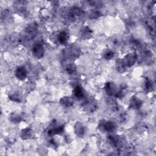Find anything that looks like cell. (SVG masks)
Wrapping results in <instances>:
<instances>
[{
  "mask_svg": "<svg viewBox=\"0 0 156 156\" xmlns=\"http://www.w3.org/2000/svg\"><path fill=\"white\" fill-rule=\"evenodd\" d=\"M93 31L88 26H84L80 31V35L82 38L84 40L90 39L93 35Z\"/></svg>",
  "mask_w": 156,
  "mask_h": 156,
  "instance_id": "obj_11",
  "label": "cell"
},
{
  "mask_svg": "<svg viewBox=\"0 0 156 156\" xmlns=\"http://www.w3.org/2000/svg\"><path fill=\"white\" fill-rule=\"evenodd\" d=\"M15 77L19 80L23 81L26 79L27 76V72L26 68L24 66H17L14 71Z\"/></svg>",
  "mask_w": 156,
  "mask_h": 156,
  "instance_id": "obj_5",
  "label": "cell"
},
{
  "mask_svg": "<svg viewBox=\"0 0 156 156\" xmlns=\"http://www.w3.org/2000/svg\"><path fill=\"white\" fill-rule=\"evenodd\" d=\"M68 39V34L65 31H62L59 32L56 36V40L60 44H66Z\"/></svg>",
  "mask_w": 156,
  "mask_h": 156,
  "instance_id": "obj_12",
  "label": "cell"
},
{
  "mask_svg": "<svg viewBox=\"0 0 156 156\" xmlns=\"http://www.w3.org/2000/svg\"><path fill=\"white\" fill-rule=\"evenodd\" d=\"M115 56V53L110 49H107L104 53V58L105 60H111Z\"/></svg>",
  "mask_w": 156,
  "mask_h": 156,
  "instance_id": "obj_21",
  "label": "cell"
},
{
  "mask_svg": "<svg viewBox=\"0 0 156 156\" xmlns=\"http://www.w3.org/2000/svg\"><path fill=\"white\" fill-rule=\"evenodd\" d=\"M137 54L136 53V52H132L126 54L122 59V61L126 68H130L135 65V63L137 61Z\"/></svg>",
  "mask_w": 156,
  "mask_h": 156,
  "instance_id": "obj_2",
  "label": "cell"
},
{
  "mask_svg": "<svg viewBox=\"0 0 156 156\" xmlns=\"http://www.w3.org/2000/svg\"><path fill=\"white\" fill-rule=\"evenodd\" d=\"M52 125L51 128L48 130V134L49 136L55 135H61L63 133L65 130L64 124H57L55 122H52Z\"/></svg>",
  "mask_w": 156,
  "mask_h": 156,
  "instance_id": "obj_4",
  "label": "cell"
},
{
  "mask_svg": "<svg viewBox=\"0 0 156 156\" xmlns=\"http://www.w3.org/2000/svg\"><path fill=\"white\" fill-rule=\"evenodd\" d=\"M65 69H66V71L67 72L68 74H73L76 72V66L74 65L69 64L66 66Z\"/></svg>",
  "mask_w": 156,
  "mask_h": 156,
  "instance_id": "obj_23",
  "label": "cell"
},
{
  "mask_svg": "<svg viewBox=\"0 0 156 156\" xmlns=\"http://www.w3.org/2000/svg\"><path fill=\"white\" fill-rule=\"evenodd\" d=\"M59 103L64 108H71L74 105V100L70 96H65L60 99Z\"/></svg>",
  "mask_w": 156,
  "mask_h": 156,
  "instance_id": "obj_10",
  "label": "cell"
},
{
  "mask_svg": "<svg viewBox=\"0 0 156 156\" xmlns=\"http://www.w3.org/2000/svg\"><path fill=\"white\" fill-rule=\"evenodd\" d=\"M83 13H84V12L81 8H80L79 7L74 6V7H73L70 9L69 15V17L71 18H73L76 16H79L82 15V14H83Z\"/></svg>",
  "mask_w": 156,
  "mask_h": 156,
  "instance_id": "obj_14",
  "label": "cell"
},
{
  "mask_svg": "<svg viewBox=\"0 0 156 156\" xmlns=\"http://www.w3.org/2000/svg\"><path fill=\"white\" fill-rule=\"evenodd\" d=\"M9 99L15 102L20 103L22 101V96L18 92H15L9 95Z\"/></svg>",
  "mask_w": 156,
  "mask_h": 156,
  "instance_id": "obj_17",
  "label": "cell"
},
{
  "mask_svg": "<svg viewBox=\"0 0 156 156\" xmlns=\"http://www.w3.org/2000/svg\"><path fill=\"white\" fill-rule=\"evenodd\" d=\"M101 15V13H100V12L99 10H91L89 14V17L90 19L91 20H94V19H96L98 18H99L100 16Z\"/></svg>",
  "mask_w": 156,
  "mask_h": 156,
  "instance_id": "obj_22",
  "label": "cell"
},
{
  "mask_svg": "<svg viewBox=\"0 0 156 156\" xmlns=\"http://www.w3.org/2000/svg\"><path fill=\"white\" fill-rule=\"evenodd\" d=\"M74 96L77 99H83L85 96V93L83 88L80 85H76L74 89Z\"/></svg>",
  "mask_w": 156,
  "mask_h": 156,
  "instance_id": "obj_16",
  "label": "cell"
},
{
  "mask_svg": "<svg viewBox=\"0 0 156 156\" xmlns=\"http://www.w3.org/2000/svg\"><path fill=\"white\" fill-rule=\"evenodd\" d=\"M104 90L106 94L109 96H115L118 87L113 82H107L104 86Z\"/></svg>",
  "mask_w": 156,
  "mask_h": 156,
  "instance_id": "obj_7",
  "label": "cell"
},
{
  "mask_svg": "<svg viewBox=\"0 0 156 156\" xmlns=\"http://www.w3.org/2000/svg\"><path fill=\"white\" fill-rule=\"evenodd\" d=\"M74 132L77 137L83 138L86 132L85 126L80 121H77L74 126Z\"/></svg>",
  "mask_w": 156,
  "mask_h": 156,
  "instance_id": "obj_6",
  "label": "cell"
},
{
  "mask_svg": "<svg viewBox=\"0 0 156 156\" xmlns=\"http://www.w3.org/2000/svg\"><path fill=\"white\" fill-rule=\"evenodd\" d=\"M99 129L103 132H113L115 129L116 126L115 123L111 121L102 120L99 124Z\"/></svg>",
  "mask_w": 156,
  "mask_h": 156,
  "instance_id": "obj_3",
  "label": "cell"
},
{
  "mask_svg": "<svg viewBox=\"0 0 156 156\" xmlns=\"http://www.w3.org/2000/svg\"><path fill=\"white\" fill-rule=\"evenodd\" d=\"M82 107L83 109L88 112H93L97 109L96 103L92 99H87L85 100L83 104Z\"/></svg>",
  "mask_w": 156,
  "mask_h": 156,
  "instance_id": "obj_8",
  "label": "cell"
},
{
  "mask_svg": "<svg viewBox=\"0 0 156 156\" xmlns=\"http://www.w3.org/2000/svg\"><path fill=\"white\" fill-rule=\"evenodd\" d=\"M142 104H143L142 101L136 96L133 95L130 98L129 101L130 108L134 110H138L140 108V107L142 106Z\"/></svg>",
  "mask_w": 156,
  "mask_h": 156,
  "instance_id": "obj_9",
  "label": "cell"
},
{
  "mask_svg": "<svg viewBox=\"0 0 156 156\" xmlns=\"http://www.w3.org/2000/svg\"><path fill=\"white\" fill-rule=\"evenodd\" d=\"M37 28L35 25H29L26 30L27 34L29 36L30 38H33L34 37L35 34L36 33Z\"/></svg>",
  "mask_w": 156,
  "mask_h": 156,
  "instance_id": "obj_19",
  "label": "cell"
},
{
  "mask_svg": "<svg viewBox=\"0 0 156 156\" xmlns=\"http://www.w3.org/2000/svg\"><path fill=\"white\" fill-rule=\"evenodd\" d=\"M154 89V84L151 80L148 78H146L144 83V90L146 92H151Z\"/></svg>",
  "mask_w": 156,
  "mask_h": 156,
  "instance_id": "obj_18",
  "label": "cell"
},
{
  "mask_svg": "<svg viewBox=\"0 0 156 156\" xmlns=\"http://www.w3.org/2000/svg\"><path fill=\"white\" fill-rule=\"evenodd\" d=\"M33 133L30 128L27 127L21 130L20 133V137L22 140H28L32 137Z\"/></svg>",
  "mask_w": 156,
  "mask_h": 156,
  "instance_id": "obj_15",
  "label": "cell"
},
{
  "mask_svg": "<svg viewBox=\"0 0 156 156\" xmlns=\"http://www.w3.org/2000/svg\"><path fill=\"white\" fill-rule=\"evenodd\" d=\"M33 56L38 59L41 58L44 55V48L43 45L40 42H35L31 49Z\"/></svg>",
  "mask_w": 156,
  "mask_h": 156,
  "instance_id": "obj_1",
  "label": "cell"
},
{
  "mask_svg": "<svg viewBox=\"0 0 156 156\" xmlns=\"http://www.w3.org/2000/svg\"><path fill=\"white\" fill-rule=\"evenodd\" d=\"M9 120L12 123L18 124L23 121V116L16 112H12L9 116Z\"/></svg>",
  "mask_w": 156,
  "mask_h": 156,
  "instance_id": "obj_13",
  "label": "cell"
},
{
  "mask_svg": "<svg viewBox=\"0 0 156 156\" xmlns=\"http://www.w3.org/2000/svg\"><path fill=\"white\" fill-rule=\"evenodd\" d=\"M116 70L120 73H122L123 72H124L126 71V67L124 65V64L123 63L122 60H119L116 62Z\"/></svg>",
  "mask_w": 156,
  "mask_h": 156,
  "instance_id": "obj_20",
  "label": "cell"
}]
</instances>
